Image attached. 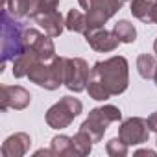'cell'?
Instances as JSON below:
<instances>
[{
	"mask_svg": "<svg viewBox=\"0 0 157 157\" xmlns=\"http://www.w3.org/2000/svg\"><path fill=\"white\" fill-rule=\"evenodd\" d=\"M128 61L122 56L109 57L105 61H98L93 65L89 74L87 93L93 100L104 102L111 96L122 94L129 83V70Z\"/></svg>",
	"mask_w": 157,
	"mask_h": 157,
	"instance_id": "1",
	"label": "cell"
},
{
	"mask_svg": "<svg viewBox=\"0 0 157 157\" xmlns=\"http://www.w3.org/2000/svg\"><path fill=\"white\" fill-rule=\"evenodd\" d=\"M24 33L26 28L17 21V17H13L8 10H2V65H0V72L4 70L8 61H13L17 56H21L26 48L24 43Z\"/></svg>",
	"mask_w": 157,
	"mask_h": 157,
	"instance_id": "2",
	"label": "cell"
},
{
	"mask_svg": "<svg viewBox=\"0 0 157 157\" xmlns=\"http://www.w3.org/2000/svg\"><path fill=\"white\" fill-rule=\"evenodd\" d=\"M65 72H67V57H54L50 63L39 61L35 63L28 76L30 82H33L39 87H44L48 91H56L65 83Z\"/></svg>",
	"mask_w": 157,
	"mask_h": 157,
	"instance_id": "3",
	"label": "cell"
},
{
	"mask_svg": "<svg viewBox=\"0 0 157 157\" xmlns=\"http://www.w3.org/2000/svg\"><path fill=\"white\" fill-rule=\"evenodd\" d=\"M122 118V113L118 107L115 105H102V107H94L87 120L80 126V129L87 131L93 139V142H100L104 133L107 131V126L113 124V122H118Z\"/></svg>",
	"mask_w": 157,
	"mask_h": 157,
	"instance_id": "4",
	"label": "cell"
},
{
	"mask_svg": "<svg viewBox=\"0 0 157 157\" xmlns=\"http://www.w3.org/2000/svg\"><path fill=\"white\" fill-rule=\"evenodd\" d=\"M83 111V104L72 98V96H63L57 104H54L46 111V124L52 129H63L72 124V120Z\"/></svg>",
	"mask_w": 157,
	"mask_h": 157,
	"instance_id": "5",
	"label": "cell"
},
{
	"mask_svg": "<svg viewBox=\"0 0 157 157\" xmlns=\"http://www.w3.org/2000/svg\"><path fill=\"white\" fill-rule=\"evenodd\" d=\"M89 65L82 57H67V72H65V87L72 93L87 91L89 83Z\"/></svg>",
	"mask_w": 157,
	"mask_h": 157,
	"instance_id": "6",
	"label": "cell"
},
{
	"mask_svg": "<svg viewBox=\"0 0 157 157\" xmlns=\"http://www.w3.org/2000/svg\"><path fill=\"white\" fill-rule=\"evenodd\" d=\"M124 0H93L91 8L85 11L87 13V22L89 30L93 28H102L117 11H120Z\"/></svg>",
	"mask_w": 157,
	"mask_h": 157,
	"instance_id": "7",
	"label": "cell"
},
{
	"mask_svg": "<svg viewBox=\"0 0 157 157\" xmlns=\"http://www.w3.org/2000/svg\"><path fill=\"white\" fill-rule=\"evenodd\" d=\"M150 137V128L148 122L140 117H131L128 120L122 122L120 129H118V139L122 142H126L128 146H137L146 142Z\"/></svg>",
	"mask_w": 157,
	"mask_h": 157,
	"instance_id": "8",
	"label": "cell"
},
{
	"mask_svg": "<svg viewBox=\"0 0 157 157\" xmlns=\"http://www.w3.org/2000/svg\"><path fill=\"white\" fill-rule=\"evenodd\" d=\"M32 94L21 85H2L0 87V109H17L22 111L30 105Z\"/></svg>",
	"mask_w": 157,
	"mask_h": 157,
	"instance_id": "9",
	"label": "cell"
},
{
	"mask_svg": "<svg viewBox=\"0 0 157 157\" xmlns=\"http://www.w3.org/2000/svg\"><path fill=\"white\" fill-rule=\"evenodd\" d=\"M83 35H85V41L89 43V46L96 52H113L120 43V39L117 37L115 32H107L104 28L87 30Z\"/></svg>",
	"mask_w": 157,
	"mask_h": 157,
	"instance_id": "10",
	"label": "cell"
},
{
	"mask_svg": "<svg viewBox=\"0 0 157 157\" xmlns=\"http://www.w3.org/2000/svg\"><path fill=\"white\" fill-rule=\"evenodd\" d=\"M32 19L44 30L46 35L50 37H59L63 33V30L67 28L65 26V21L61 17V13L57 10H48V11H35L32 15Z\"/></svg>",
	"mask_w": 157,
	"mask_h": 157,
	"instance_id": "11",
	"label": "cell"
},
{
	"mask_svg": "<svg viewBox=\"0 0 157 157\" xmlns=\"http://www.w3.org/2000/svg\"><path fill=\"white\" fill-rule=\"evenodd\" d=\"M30 144H32L30 135L21 131V133H15L4 140L2 148H0V153H2V157H22L28 153Z\"/></svg>",
	"mask_w": 157,
	"mask_h": 157,
	"instance_id": "12",
	"label": "cell"
},
{
	"mask_svg": "<svg viewBox=\"0 0 157 157\" xmlns=\"http://www.w3.org/2000/svg\"><path fill=\"white\" fill-rule=\"evenodd\" d=\"M39 61H41L39 56H37L30 46H26L24 52L13 59V76H15V78H24V76H28L30 68H32L35 63H39Z\"/></svg>",
	"mask_w": 157,
	"mask_h": 157,
	"instance_id": "13",
	"label": "cell"
},
{
	"mask_svg": "<svg viewBox=\"0 0 157 157\" xmlns=\"http://www.w3.org/2000/svg\"><path fill=\"white\" fill-rule=\"evenodd\" d=\"M65 26H67V30H70V32H76V33H85V32L89 30L87 13L83 15L82 11H78V10H70V11L67 13Z\"/></svg>",
	"mask_w": 157,
	"mask_h": 157,
	"instance_id": "14",
	"label": "cell"
},
{
	"mask_svg": "<svg viewBox=\"0 0 157 157\" xmlns=\"http://www.w3.org/2000/svg\"><path fill=\"white\" fill-rule=\"evenodd\" d=\"M93 139H91V135L87 133V131H83V129H80L74 137H72V150H74V155H80V157H83V155H89L91 153V150H93Z\"/></svg>",
	"mask_w": 157,
	"mask_h": 157,
	"instance_id": "15",
	"label": "cell"
},
{
	"mask_svg": "<svg viewBox=\"0 0 157 157\" xmlns=\"http://www.w3.org/2000/svg\"><path fill=\"white\" fill-rule=\"evenodd\" d=\"M155 68H157V61H155L153 56H150V54H140V56L137 57V70H139L140 78H144V80H153Z\"/></svg>",
	"mask_w": 157,
	"mask_h": 157,
	"instance_id": "16",
	"label": "cell"
},
{
	"mask_svg": "<svg viewBox=\"0 0 157 157\" xmlns=\"http://www.w3.org/2000/svg\"><path fill=\"white\" fill-rule=\"evenodd\" d=\"M37 4H39V0H13L8 11L13 17H17V19H21V17H32V13L35 11Z\"/></svg>",
	"mask_w": 157,
	"mask_h": 157,
	"instance_id": "17",
	"label": "cell"
},
{
	"mask_svg": "<svg viewBox=\"0 0 157 157\" xmlns=\"http://www.w3.org/2000/svg\"><path fill=\"white\" fill-rule=\"evenodd\" d=\"M50 150H52V155H57V157L74 155V150H72V137H67V135H57V137H54L52 142H50Z\"/></svg>",
	"mask_w": 157,
	"mask_h": 157,
	"instance_id": "18",
	"label": "cell"
},
{
	"mask_svg": "<svg viewBox=\"0 0 157 157\" xmlns=\"http://www.w3.org/2000/svg\"><path fill=\"white\" fill-rule=\"evenodd\" d=\"M113 32L117 33L120 43H135V39H137V30L129 21H118L115 24Z\"/></svg>",
	"mask_w": 157,
	"mask_h": 157,
	"instance_id": "19",
	"label": "cell"
},
{
	"mask_svg": "<svg viewBox=\"0 0 157 157\" xmlns=\"http://www.w3.org/2000/svg\"><path fill=\"white\" fill-rule=\"evenodd\" d=\"M151 0H131V15L142 22H150Z\"/></svg>",
	"mask_w": 157,
	"mask_h": 157,
	"instance_id": "20",
	"label": "cell"
},
{
	"mask_svg": "<svg viewBox=\"0 0 157 157\" xmlns=\"http://www.w3.org/2000/svg\"><path fill=\"white\" fill-rule=\"evenodd\" d=\"M105 150H107V153H109L111 157H124V155H128V144L122 142L118 137H117V139H111V140L107 142Z\"/></svg>",
	"mask_w": 157,
	"mask_h": 157,
	"instance_id": "21",
	"label": "cell"
},
{
	"mask_svg": "<svg viewBox=\"0 0 157 157\" xmlns=\"http://www.w3.org/2000/svg\"><path fill=\"white\" fill-rule=\"evenodd\" d=\"M146 122H148L150 131H155V133H157V111H155V113H151V115L146 118Z\"/></svg>",
	"mask_w": 157,
	"mask_h": 157,
	"instance_id": "22",
	"label": "cell"
},
{
	"mask_svg": "<svg viewBox=\"0 0 157 157\" xmlns=\"http://www.w3.org/2000/svg\"><path fill=\"white\" fill-rule=\"evenodd\" d=\"M150 22L157 24V0H151V10H150Z\"/></svg>",
	"mask_w": 157,
	"mask_h": 157,
	"instance_id": "23",
	"label": "cell"
},
{
	"mask_svg": "<svg viewBox=\"0 0 157 157\" xmlns=\"http://www.w3.org/2000/svg\"><path fill=\"white\" fill-rule=\"evenodd\" d=\"M78 2H80V6H82L85 11H87V10L91 8V2H93V0H78Z\"/></svg>",
	"mask_w": 157,
	"mask_h": 157,
	"instance_id": "24",
	"label": "cell"
},
{
	"mask_svg": "<svg viewBox=\"0 0 157 157\" xmlns=\"http://www.w3.org/2000/svg\"><path fill=\"white\" fill-rule=\"evenodd\" d=\"M137 155H155V151L153 150H139Z\"/></svg>",
	"mask_w": 157,
	"mask_h": 157,
	"instance_id": "25",
	"label": "cell"
},
{
	"mask_svg": "<svg viewBox=\"0 0 157 157\" xmlns=\"http://www.w3.org/2000/svg\"><path fill=\"white\" fill-rule=\"evenodd\" d=\"M11 2H13V0H4V10H10Z\"/></svg>",
	"mask_w": 157,
	"mask_h": 157,
	"instance_id": "26",
	"label": "cell"
},
{
	"mask_svg": "<svg viewBox=\"0 0 157 157\" xmlns=\"http://www.w3.org/2000/svg\"><path fill=\"white\" fill-rule=\"evenodd\" d=\"M153 52L157 54V39H155V43H153Z\"/></svg>",
	"mask_w": 157,
	"mask_h": 157,
	"instance_id": "27",
	"label": "cell"
},
{
	"mask_svg": "<svg viewBox=\"0 0 157 157\" xmlns=\"http://www.w3.org/2000/svg\"><path fill=\"white\" fill-rule=\"evenodd\" d=\"M153 80H155V85H157V68H155V76H153Z\"/></svg>",
	"mask_w": 157,
	"mask_h": 157,
	"instance_id": "28",
	"label": "cell"
},
{
	"mask_svg": "<svg viewBox=\"0 0 157 157\" xmlns=\"http://www.w3.org/2000/svg\"><path fill=\"white\" fill-rule=\"evenodd\" d=\"M124 2H131V0H124Z\"/></svg>",
	"mask_w": 157,
	"mask_h": 157,
	"instance_id": "29",
	"label": "cell"
}]
</instances>
